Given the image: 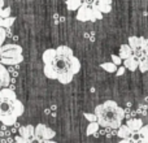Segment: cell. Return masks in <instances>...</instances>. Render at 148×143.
<instances>
[{
    "label": "cell",
    "mask_w": 148,
    "mask_h": 143,
    "mask_svg": "<svg viewBox=\"0 0 148 143\" xmlns=\"http://www.w3.org/2000/svg\"><path fill=\"white\" fill-rule=\"evenodd\" d=\"M57 54L49 64H44V76L49 79H57L60 83L68 85L81 70V61L74 56L73 50L68 46H59Z\"/></svg>",
    "instance_id": "obj_1"
},
{
    "label": "cell",
    "mask_w": 148,
    "mask_h": 143,
    "mask_svg": "<svg viewBox=\"0 0 148 143\" xmlns=\"http://www.w3.org/2000/svg\"><path fill=\"white\" fill-rule=\"evenodd\" d=\"M23 112L25 107L17 99L16 92L8 87H3L0 90V122L7 126L14 125Z\"/></svg>",
    "instance_id": "obj_2"
},
{
    "label": "cell",
    "mask_w": 148,
    "mask_h": 143,
    "mask_svg": "<svg viewBox=\"0 0 148 143\" xmlns=\"http://www.w3.org/2000/svg\"><path fill=\"white\" fill-rule=\"evenodd\" d=\"M94 113H96L100 126L110 129H118L122 125V120L125 117V111L114 100H107L96 105Z\"/></svg>",
    "instance_id": "obj_3"
},
{
    "label": "cell",
    "mask_w": 148,
    "mask_h": 143,
    "mask_svg": "<svg viewBox=\"0 0 148 143\" xmlns=\"http://www.w3.org/2000/svg\"><path fill=\"white\" fill-rule=\"evenodd\" d=\"M103 18V13L100 12V9L94 5H86L82 4L81 8L77 10V20L81 22H86V21H96V20H101Z\"/></svg>",
    "instance_id": "obj_4"
},
{
    "label": "cell",
    "mask_w": 148,
    "mask_h": 143,
    "mask_svg": "<svg viewBox=\"0 0 148 143\" xmlns=\"http://www.w3.org/2000/svg\"><path fill=\"white\" fill-rule=\"evenodd\" d=\"M22 47L16 43H8L0 47V59H12L22 56Z\"/></svg>",
    "instance_id": "obj_5"
},
{
    "label": "cell",
    "mask_w": 148,
    "mask_h": 143,
    "mask_svg": "<svg viewBox=\"0 0 148 143\" xmlns=\"http://www.w3.org/2000/svg\"><path fill=\"white\" fill-rule=\"evenodd\" d=\"M56 137L55 130L48 128L44 124H38L35 126V139L36 141H51Z\"/></svg>",
    "instance_id": "obj_6"
},
{
    "label": "cell",
    "mask_w": 148,
    "mask_h": 143,
    "mask_svg": "<svg viewBox=\"0 0 148 143\" xmlns=\"http://www.w3.org/2000/svg\"><path fill=\"white\" fill-rule=\"evenodd\" d=\"M129 46L133 48V51L138 48H144L148 46V39L147 38H143V36H129Z\"/></svg>",
    "instance_id": "obj_7"
},
{
    "label": "cell",
    "mask_w": 148,
    "mask_h": 143,
    "mask_svg": "<svg viewBox=\"0 0 148 143\" xmlns=\"http://www.w3.org/2000/svg\"><path fill=\"white\" fill-rule=\"evenodd\" d=\"M20 135L22 137L23 139H26L29 143H30L33 139H35V126L33 125H25V126H21L20 128Z\"/></svg>",
    "instance_id": "obj_8"
},
{
    "label": "cell",
    "mask_w": 148,
    "mask_h": 143,
    "mask_svg": "<svg viewBox=\"0 0 148 143\" xmlns=\"http://www.w3.org/2000/svg\"><path fill=\"white\" fill-rule=\"evenodd\" d=\"M117 135L121 139H131V137L134 135V131L129 128L127 125H121L117 129Z\"/></svg>",
    "instance_id": "obj_9"
},
{
    "label": "cell",
    "mask_w": 148,
    "mask_h": 143,
    "mask_svg": "<svg viewBox=\"0 0 148 143\" xmlns=\"http://www.w3.org/2000/svg\"><path fill=\"white\" fill-rule=\"evenodd\" d=\"M123 67H125L126 69H129L130 72H134V70L139 69V60L133 55L131 57L123 60Z\"/></svg>",
    "instance_id": "obj_10"
},
{
    "label": "cell",
    "mask_w": 148,
    "mask_h": 143,
    "mask_svg": "<svg viewBox=\"0 0 148 143\" xmlns=\"http://www.w3.org/2000/svg\"><path fill=\"white\" fill-rule=\"evenodd\" d=\"M0 81L3 83V87H8L10 82V74L8 69L5 68V65L0 64Z\"/></svg>",
    "instance_id": "obj_11"
},
{
    "label": "cell",
    "mask_w": 148,
    "mask_h": 143,
    "mask_svg": "<svg viewBox=\"0 0 148 143\" xmlns=\"http://www.w3.org/2000/svg\"><path fill=\"white\" fill-rule=\"evenodd\" d=\"M96 7L99 8L103 14H107L112 10V0H97Z\"/></svg>",
    "instance_id": "obj_12"
},
{
    "label": "cell",
    "mask_w": 148,
    "mask_h": 143,
    "mask_svg": "<svg viewBox=\"0 0 148 143\" xmlns=\"http://www.w3.org/2000/svg\"><path fill=\"white\" fill-rule=\"evenodd\" d=\"M133 55H134V51H133V48L129 46V43L122 44V46L120 47V54H118V56H120L122 60L129 59V57H131Z\"/></svg>",
    "instance_id": "obj_13"
},
{
    "label": "cell",
    "mask_w": 148,
    "mask_h": 143,
    "mask_svg": "<svg viewBox=\"0 0 148 143\" xmlns=\"http://www.w3.org/2000/svg\"><path fill=\"white\" fill-rule=\"evenodd\" d=\"M126 125H127L129 128L134 131V133H138V131L144 126L143 125V121H142L140 118H130V120L127 121V124H126Z\"/></svg>",
    "instance_id": "obj_14"
},
{
    "label": "cell",
    "mask_w": 148,
    "mask_h": 143,
    "mask_svg": "<svg viewBox=\"0 0 148 143\" xmlns=\"http://www.w3.org/2000/svg\"><path fill=\"white\" fill-rule=\"evenodd\" d=\"M23 61V55L18 57H12V59H0V64L8 65V67H13V65H18Z\"/></svg>",
    "instance_id": "obj_15"
},
{
    "label": "cell",
    "mask_w": 148,
    "mask_h": 143,
    "mask_svg": "<svg viewBox=\"0 0 148 143\" xmlns=\"http://www.w3.org/2000/svg\"><path fill=\"white\" fill-rule=\"evenodd\" d=\"M65 3H66L68 10L73 12V10H78L81 8V5L83 4V0H65Z\"/></svg>",
    "instance_id": "obj_16"
},
{
    "label": "cell",
    "mask_w": 148,
    "mask_h": 143,
    "mask_svg": "<svg viewBox=\"0 0 148 143\" xmlns=\"http://www.w3.org/2000/svg\"><path fill=\"white\" fill-rule=\"evenodd\" d=\"M14 20L16 18L13 17V16H10V17H0V28H4V29H9L12 28V25L14 23Z\"/></svg>",
    "instance_id": "obj_17"
},
{
    "label": "cell",
    "mask_w": 148,
    "mask_h": 143,
    "mask_svg": "<svg viewBox=\"0 0 148 143\" xmlns=\"http://www.w3.org/2000/svg\"><path fill=\"white\" fill-rule=\"evenodd\" d=\"M100 67H101V69H104L105 72H108V73H116V72H117V69H118L117 65H116L113 61L103 63V64L100 65Z\"/></svg>",
    "instance_id": "obj_18"
},
{
    "label": "cell",
    "mask_w": 148,
    "mask_h": 143,
    "mask_svg": "<svg viewBox=\"0 0 148 143\" xmlns=\"http://www.w3.org/2000/svg\"><path fill=\"white\" fill-rule=\"evenodd\" d=\"M99 128H100L99 122H90L88 125H87V128H86V134L87 135H92V134L97 133Z\"/></svg>",
    "instance_id": "obj_19"
},
{
    "label": "cell",
    "mask_w": 148,
    "mask_h": 143,
    "mask_svg": "<svg viewBox=\"0 0 148 143\" xmlns=\"http://www.w3.org/2000/svg\"><path fill=\"white\" fill-rule=\"evenodd\" d=\"M138 134H139V137H140L142 141L148 143V125H144L143 128L138 131Z\"/></svg>",
    "instance_id": "obj_20"
},
{
    "label": "cell",
    "mask_w": 148,
    "mask_h": 143,
    "mask_svg": "<svg viewBox=\"0 0 148 143\" xmlns=\"http://www.w3.org/2000/svg\"><path fill=\"white\" fill-rule=\"evenodd\" d=\"M134 56L136 57V59L140 61V60H143V59H146L147 57V55H146V50L144 48H138V50H135L134 51Z\"/></svg>",
    "instance_id": "obj_21"
},
{
    "label": "cell",
    "mask_w": 148,
    "mask_h": 143,
    "mask_svg": "<svg viewBox=\"0 0 148 143\" xmlns=\"http://www.w3.org/2000/svg\"><path fill=\"white\" fill-rule=\"evenodd\" d=\"M139 70H140L142 73H144V72L148 70V57L139 61Z\"/></svg>",
    "instance_id": "obj_22"
},
{
    "label": "cell",
    "mask_w": 148,
    "mask_h": 143,
    "mask_svg": "<svg viewBox=\"0 0 148 143\" xmlns=\"http://www.w3.org/2000/svg\"><path fill=\"white\" fill-rule=\"evenodd\" d=\"M84 118H86L88 122H97V116L96 113H83Z\"/></svg>",
    "instance_id": "obj_23"
},
{
    "label": "cell",
    "mask_w": 148,
    "mask_h": 143,
    "mask_svg": "<svg viewBox=\"0 0 148 143\" xmlns=\"http://www.w3.org/2000/svg\"><path fill=\"white\" fill-rule=\"evenodd\" d=\"M0 17H10V8H4V7H0Z\"/></svg>",
    "instance_id": "obj_24"
},
{
    "label": "cell",
    "mask_w": 148,
    "mask_h": 143,
    "mask_svg": "<svg viewBox=\"0 0 148 143\" xmlns=\"http://www.w3.org/2000/svg\"><path fill=\"white\" fill-rule=\"evenodd\" d=\"M7 38V29L0 28V47L4 46V41Z\"/></svg>",
    "instance_id": "obj_25"
},
{
    "label": "cell",
    "mask_w": 148,
    "mask_h": 143,
    "mask_svg": "<svg viewBox=\"0 0 148 143\" xmlns=\"http://www.w3.org/2000/svg\"><path fill=\"white\" fill-rule=\"evenodd\" d=\"M112 61L114 63V64L117 65V67H120V65L122 64V59H121V57L118 56V55H112Z\"/></svg>",
    "instance_id": "obj_26"
},
{
    "label": "cell",
    "mask_w": 148,
    "mask_h": 143,
    "mask_svg": "<svg viewBox=\"0 0 148 143\" xmlns=\"http://www.w3.org/2000/svg\"><path fill=\"white\" fill-rule=\"evenodd\" d=\"M64 20H65V17L60 16L59 13H55V14H53V22H55V23H59L60 21H64Z\"/></svg>",
    "instance_id": "obj_27"
},
{
    "label": "cell",
    "mask_w": 148,
    "mask_h": 143,
    "mask_svg": "<svg viewBox=\"0 0 148 143\" xmlns=\"http://www.w3.org/2000/svg\"><path fill=\"white\" fill-rule=\"evenodd\" d=\"M139 112H140V115L146 116L147 115V105H144V104L139 105Z\"/></svg>",
    "instance_id": "obj_28"
},
{
    "label": "cell",
    "mask_w": 148,
    "mask_h": 143,
    "mask_svg": "<svg viewBox=\"0 0 148 143\" xmlns=\"http://www.w3.org/2000/svg\"><path fill=\"white\" fill-rule=\"evenodd\" d=\"M125 72H126V68L125 67H120L117 69V72H116V76L120 77V76H122V74H125Z\"/></svg>",
    "instance_id": "obj_29"
},
{
    "label": "cell",
    "mask_w": 148,
    "mask_h": 143,
    "mask_svg": "<svg viewBox=\"0 0 148 143\" xmlns=\"http://www.w3.org/2000/svg\"><path fill=\"white\" fill-rule=\"evenodd\" d=\"M97 0H83V4L86 5H91V7H94V5H96Z\"/></svg>",
    "instance_id": "obj_30"
},
{
    "label": "cell",
    "mask_w": 148,
    "mask_h": 143,
    "mask_svg": "<svg viewBox=\"0 0 148 143\" xmlns=\"http://www.w3.org/2000/svg\"><path fill=\"white\" fill-rule=\"evenodd\" d=\"M16 143H29L26 139H23L21 135H17L16 137Z\"/></svg>",
    "instance_id": "obj_31"
},
{
    "label": "cell",
    "mask_w": 148,
    "mask_h": 143,
    "mask_svg": "<svg viewBox=\"0 0 148 143\" xmlns=\"http://www.w3.org/2000/svg\"><path fill=\"white\" fill-rule=\"evenodd\" d=\"M120 143H135L133 139H121Z\"/></svg>",
    "instance_id": "obj_32"
},
{
    "label": "cell",
    "mask_w": 148,
    "mask_h": 143,
    "mask_svg": "<svg viewBox=\"0 0 148 143\" xmlns=\"http://www.w3.org/2000/svg\"><path fill=\"white\" fill-rule=\"evenodd\" d=\"M43 143H57V142H55V141L51 139V141H43Z\"/></svg>",
    "instance_id": "obj_33"
},
{
    "label": "cell",
    "mask_w": 148,
    "mask_h": 143,
    "mask_svg": "<svg viewBox=\"0 0 148 143\" xmlns=\"http://www.w3.org/2000/svg\"><path fill=\"white\" fill-rule=\"evenodd\" d=\"M0 7H4V0H0Z\"/></svg>",
    "instance_id": "obj_34"
},
{
    "label": "cell",
    "mask_w": 148,
    "mask_h": 143,
    "mask_svg": "<svg viewBox=\"0 0 148 143\" xmlns=\"http://www.w3.org/2000/svg\"><path fill=\"white\" fill-rule=\"evenodd\" d=\"M146 55H147V57H148V46L146 47Z\"/></svg>",
    "instance_id": "obj_35"
},
{
    "label": "cell",
    "mask_w": 148,
    "mask_h": 143,
    "mask_svg": "<svg viewBox=\"0 0 148 143\" xmlns=\"http://www.w3.org/2000/svg\"><path fill=\"white\" fill-rule=\"evenodd\" d=\"M3 89V83H1V81H0V90Z\"/></svg>",
    "instance_id": "obj_36"
},
{
    "label": "cell",
    "mask_w": 148,
    "mask_h": 143,
    "mask_svg": "<svg viewBox=\"0 0 148 143\" xmlns=\"http://www.w3.org/2000/svg\"><path fill=\"white\" fill-rule=\"evenodd\" d=\"M136 143H146V142H143V141H139V142H136Z\"/></svg>",
    "instance_id": "obj_37"
}]
</instances>
